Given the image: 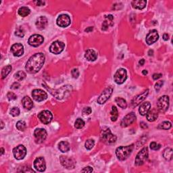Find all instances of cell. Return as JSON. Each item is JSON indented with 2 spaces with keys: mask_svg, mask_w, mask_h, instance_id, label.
<instances>
[{
  "mask_svg": "<svg viewBox=\"0 0 173 173\" xmlns=\"http://www.w3.org/2000/svg\"><path fill=\"white\" fill-rule=\"evenodd\" d=\"M84 126V122L83 120H82L81 118H77L75 121L74 123V127L76 128V129H82Z\"/></svg>",
  "mask_w": 173,
  "mask_h": 173,
  "instance_id": "cell-37",
  "label": "cell"
},
{
  "mask_svg": "<svg viewBox=\"0 0 173 173\" xmlns=\"http://www.w3.org/2000/svg\"><path fill=\"white\" fill-rule=\"evenodd\" d=\"M10 114L12 116H18L20 114V110L18 108H16V107H14V108H12V110H10Z\"/></svg>",
  "mask_w": 173,
  "mask_h": 173,
  "instance_id": "cell-41",
  "label": "cell"
},
{
  "mask_svg": "<svg viewBox=\"0 0 173 173\" xmlns=\"http://www.w3.org/2000/svg\"><path fill=\"white\" fill-rule=\"evenodd\" d=\"M158 110L161 113H164L168 110L169 107V97L167 95H163L160 97L157 103Z\"/></svg>",
  "mask_w": 173,
  "mask_h": 173,
  "instance_id": "cell-5",
  "label": "cell"
},
{
  "mask_svg": "<svg viewBox=\"0 0 173 173\" xmlns=\"http://www.w3.org/2000/svg\"><path fill=\"white\" fill-rule=\"evenodd\" d=\"M133 8L138 9V10H143L146 6L147 1L145 0H134L131 3Z\"/></svg>",
  "mask_w": 173,
  "mask_h": 173,
  "instance_id": "cell-26",
  "label": "cell"
},
{
  "mask_svg": "<svg viewBox=\"0 0 173 173\" xmlns=\"http://www.w3.org/2000/svg\"><path fill=\"white\" fill-rule=\"evenodd\" d=\"M18 13L20 16L26 17L28 15H29L30 13H31V10H30L29 7L24 6L20 7L19 10L18 11Z\"/></svg>",
  "mask_w": 173,
  "mask_h": 173,
  "instance_id": "cell-30",
  "label": "cell"
},
{
  "mask_svg": "<svg viewBox=\"0 0 173 173\" xmlns=\"http://www.w3.org/2000/svg\"><path fill=\"white\" fill-rule=\"evenodd\" d=\"M44 41L43 37L40 35H33L29 37L28 43L33 47H38L42 44Z\"/></svg>",
  "mask_w": 173,
  "mask_h": 173,
  "instance_id": "cell-16",
  "label": "cell"
},
{
  "mask_svg": "<svg viewBox=\"0 0 173 173\" xmlns=\"http://www.w3.org/2000/svg\"><path fill=\"white\" fill-rule=\"evenodd\" d=\"M38 118L40 120L41 123L45 124V125H48L51 121L52 120L53 118V115H52V112L49 110H43L41 111L38 114Z\"/></svg>",
  "mask_w": 173,
  "mask_h": 173,
  "instance_id": "cell-8",
  "label": "cell"
},
{
  "mask_svg": "<svg viewBox=\"0 0 173 173\" xmlns=\"http://www.w3.org/2000/svg\"><path fill=\"white\" fill-rule=\"evenodd\" d=\"M163 156L166 160H171L172 158V150L171 148H166L163 152Z\"/></svg>",
  "mask_w": 173,
  "mask_h": 173,
  "instance_id": "cell-31",
  "label": "cell"
},
{
  "mask_svg": "<svg viewBox=\"0 0 173 173\" xmlns=\"http://www.w3.org/2000/svg\"><path fill=\"white\" fill-rule=\"evenodd\" d=\"M14 77L16 80H22L26 77V73L23 71H18L14 74Z\"/></svg>",
  "mask_w": 173,
  "mask_h": 173,
  "instance_id": "cell-36",
  "label": "cell"
},
{
  "mask_svg": "<svg viewBox=\"0 0 173 173\" xmlns=\"http://www.w3.org/2000/svg\"><path fill=\"white\" fill-rule=\"evenodd\" d=\"M91 112H92L91 108H90V107H87V108H85L83 109V110H82V114H83V115L84 116L89 115V114L91 113Z\"/></svg>",
  "mask_w": 173,
  "mask_h": 173,
  "instance_id": "cell-44",
  "label": "cell"
},
{
  "mask_svg": "<svg viewBox=\"0 0 173 173\" xmlns=\"http://www.w3.org/2000/svg\"><path fill=\"white\" fill-rule=\"evenodd\" d=\"M33 98L37 101H43L48 98V94L41 89H34L32 92Z\"/></svg>",
  "mask_w": 173,
  "mask_h": 173,
  "instance_id": "cell-12",
  "label": "cell"
},
{
  "mask_svg": "<svg viewBox=\"0 0 173 173\" xmlns=\"http://www.w3.org/2000/svg\"><path fill=\"white\" fill-rule=\"evenodd\" d=\"M65 47V44L62 41H56L51 45L50 48V52H52V54H59L61 53L64 50Z\"/></svg>",
  "mask_w": 173,
  "mask_h": 173,
  "instance_id": "cell-10",
  "label": "cell"
},
{
  "mask_svg": "<svg viewBox=\"0 0 173 173\" xmlns=\"http://www.w3.org/2000/svg\"><path fill=\"white\" fill-rule=\"evenodd\" d=\"M16 127L19 131H24L26 129V128H27V125H26L25 122L22 121V120H20V121H18L16 123Z\"/></svg>",
  "mask_w": 173,
  "mask_h": 173,
  "instance_id": "cell-38",
  "label": "cell"
},
{
  "mask_svg": "<svg viewBox=\"0 0 173 173\" xmlns=\"http://www.w3.org/2000/svg\"><path fill=\"white\" fill-rule=\"evenodd\" d=\"M58 146H59L58 147L59 150L63 153H66L70 150V145L67 141H61L58 145Z\"/></svg>",
  "mask_w": 173,
  "mask_h": 173,
  "instance_id": "cell-29",
  "label": "cell"
},
{
  "mask_svg": "<svg viewBox=\"0 0 173 173\" xmlns=\"http://www.w3.org/2000/svg\"><path fill=\"white\" fill-rule=\"evenodd\" d=\"M144 63H145V60L144 59H141V60H139V64L141 66L143 65Z\"/></svg>",
  "mask_w": 173,
  "mask_h": 173,
  "instance_id": "cell-54",
  "label": "cell"
},
{
  "mask_svg": "<svg viewBox=\"0 0 173 173\" xmlns=\"http://www.w3.org/2000/svg\"><path fill=\"white\" fill-rule=\"evenodd\" d=\"M163 84H164L163 80H160V81L157 82L156 83V84H155V89L157 91H158L160 89L161 86H162Z\"/></svg>",
  "mask_w": 173,
  "mask_h": 173,
  "instance_id": "cell-46",
  "label": "cell"
},
{
  "mask_svg": "<svg viewBox=\"0 0 173 173\" xmlns=\"http://www.w3.org/2000/svg\"><path fill=\"white\" fill-rule=\"evenodd\" d=\"M113 20L114 16H112V14L105 16V20L103 21L102 24V28H101V29H102L103 31H106V30L108 29L109 27H112L114 24Z\"/></svg>",
  "mask_w": 173,
  "mask_h": 173,
  "instance_id": "cell-22",
  "label": "cell"
},
{
  "mask_svg": "<svg viewBox=\"0 0 173 173\" xmlns=\"http://www.w3.org/2000/svg\"><path fill=\"white\" fill-rule=\"evenodd\" d=\"M150 108H151L150 103L149 101H146V102L141 104L139 108V112L141 115L145 116L148 113V111L150 110Z\"/></svg>",
  "mask_w": 173,
  "mask_h": 173,
  "instance_id": "cell-25",
  "label": "cell"
},
{
  "mask_svg": "<svg viewBox=\"0 0 173 173\" xmlns=\"http://www.w3.org/2000/svg\"><path fill=\"white\" fill-rule=\"evenodd\" d=\"M93 30V28L92 27H88L87 29H86L85 30H84V31L85 32H86V33H89V32H91V31H92Z\"/></svg>",
  "mask_w": 173,
  "mask_h": 173,
  "instance_id": "cell-53",
  "label": "cell"
},
{
  "mask_svg": "<svg viewBox=\"0 0 173 173\" xmlns=\"http://www.w3.org/2000/svg\"><path fill=\"white\" fill-rule=\"evenodd\" d=\"M111 120L112 121H116L117 120L118 116V110L116 108V106H113L112 107V110H111Z\"/></svg>",
  "mask_w": 173,
  "mask_h": 173,
  "instance_id": "cell-34",
  "label": "cell"
},
{
  "mask_svg": "<svg viewBox=\"0 0 173 173\" xmlns=\"http://www.w3.org/2000/svg\"><path fill=\"white\" fill-rule=\"evenodd\" d=\"M159 39V35L156 30H152L148 34L146 37V43L148 45H152L156 42Z\"/></svg>",
  "mask_w": 173,
  "mask_h": 173,
  "instance_id": "cell-21",
  "label": "cell"
},
{
  "mask_svg": "<svg viewBox=\"0 0 173 173\" xmlns=\"http://www.w3.org/2000/svg\"><path fill=\"white\" fill-rule=\"evenodd\" d=\"M148 94H149V89H147L145 91L143 92L141 94H139V95L135 97L132 100V102H131L132 106L133 107H136L138 106L140 103H141L142 101L146 98L147 96L148 95Z\"/></svg>",
  "mask_w": 173,
  "mask_h": 173,
  "instance_id": "cell-19",
  "label": "cell"
},
{
  "mask_svg": "<svg viewBox=\"0 0 173 173\" xmlns=\"http://www.w3.org/2000/svg\"><path fill=\"white\" fill-rule=\"evenodd\" d=\"M47 132L43 129H37L34 132L35 141L37 143H41L46 140L47 137Z\"/></svg>",
  "mask_w": 173,
  "mask_h": 173,
  "instance_id": "cell-14",
  "label": "cell"
},
{
  "mask_svg": "<svg viewBox=\"0 0 173 173\" xmlns=\"http://www.w3.org/2000/svg\"><path fill=\"white\" fill-rule=\"evenodd\" d=\"M81 171L83 172H93V168L90 166H87L84 168Z\"/></svg>",
  "mask_w": 173,
  "mask_h": 173,
  "instance_id": "cell-47",
  "label": "cell"
},
{
  "mask_svg": "<svg viewBox=\"0 0 173 173\" xmlns=\"http://www.w3.org/2000/svg\"><path fill=\"white\" fill-rule=\"evenodd\" d=\"M148 158V149L147 147L143 148L141 151L137 154L135 162L136 166H141L147 161Z\"/></svg>",
  "mask_w": 173,
  "mask_h": 173,
  "instance_id": "cell-4",
  "label": "cell"
},
{
  "mask_svg": "<svg viewBox=\"0 0 173 173\" xmlns=\"http://www.w3.org/2000/svg\"><path fill=\"white\" fill-rule=\"evenodd\" d=\"M1 129H3V125H4V124H3V121H2V120H1Z\"/></svg>",
  "mask_w": 173,
  "mask_h": 173,
  "instance_id": "cell-58",
  "label": "cell"
},
{
  "mask_svg": "<svg viewBox=\"0 0 173 173\" xmlns=\"http://www.w3.org/2000/svg\"><path fill=\"white\" fill-rule=\"evenodd\" d=\"M20 86V84L18 83V82H14V83L12 84V85L11 86V89H18Z\"/></svg>",
  "mask_w": 173,
  "mask_h": 173,
  "instance_id": "cell-48",
  "label": "cell"
},
{
  "mask_svg": "<svg viewBox=\"0 0 173 173\" xmlns=\"http://www.w3.org/2000/svg\"><path fill=\"white\" fill-rule=\"evenodd\" d=\"M162 76V74H156H156H154L153 76H152V77H153L154 80H157L158 79V78H161Z\"/></svg>",
  "mask_w": 173,
  "mask_h": 173,
  "instance_id": "cell-49",
  "label": "cell"
},
{
  "mask_svg": "<svg viewBox=\"0 0 173 173\" xmlns=\"http://www.w3.org/2000/svg\"><path fill=\"white\" fill-rule=\"evenodd\" d=\"M48 19L45 16H40L37 19L36 21V27L39 30H43L46 29L48 25Z\"/></svg>",
  "mask_w": 173,
  "mask_h": 173,
  "instance_id": "cell-23",
  "label": "cell"
},
{
  "mask_svg": "<svg viewBox=\"0 0 173 173\" xmlns=\"http://www.w3.org/2000/svg\"><path fill=\"white\" fill-rule=\"evenodd\" d=\"M94 145H95V141H94V140H93V139H88L85 142L84 146H85V148H86V150H91L92 148H93Z\"/></svg>",
  "mask_w": 173,
  "mask_h": 173,
  "instance_id": "cell-39",
  "label": "cell"
},
{
  "mask_svg": "<svg viewBox=\"0 0 173 173\" xmlns=\"http://www.w3.org/2000/svg\"><path fill=\"white\" fill-rule=\"evenodd\" d=\"M101 140L106 144H113L117 140V137L111 133L110 129L108 127H104L101 130Z\"/></svg>",
  "mask_w": 173,
  "mask_h": 173,
  "instance_id": "cell-3",
  "label": "cell"
},
{
  "mask_svg": "<svg viewBox=\"0 0 173 173\" xmlns=\"http://www.w3.org/2000/svg\"><path fill=\"white\" fill-rule=\"evenodd\" d=\"M140 126H141V127L142 128V129H146V128H148V126H147L146 124L145 123H143V122L141 123Z\"/></svg>",
  "mask_w": 173,
  "mask_h": 173,
  "instance_id": "cell-52",
  "label": "cell"
},
{
  "mask_svg": "<svg viewBox=\"0 0 173 173\" xmlns=\"http://www.w3.org/2000/svg\"><path fill=\"white\" fill-rule=\"evenodd\" d=\"M142 73H143V75H146V74H148V71L144 70H143Z\"/></svg>",
  "mask_w": 173,
  "mask_h": 173,
  "instance_id": "cell-56",
  "label": "cell"
},
{
  "mask_svg": "<svg viewBox=\"0 0 173 173\" xmlns=\"http://www.w3.org/2000/svg\"><path fill=\"white\" fill-rule=\"evenodd\" d=\"M15 35H16L17 37H23L24 35V31L23 29H22V27H18V29H16V32H15Z\"/></svg>",
  "mask_w": 173,
  "mask_h": 173,
  "instance_id": "cell-40",
  "label": "cell"
},
{
  "mask_svg": "<svg viewBox=\"0 0 173 173\" xmlns=\"http://www.w3.org/2000/svg\"><path fill=\"white\" fill-rule=\"evenodd\" d=\"M112 92H113V89L111 86H108V88H106V89L103 91L99 97L97 99V103L99 104H103L107 100L110 98L112 95Z\"/></svg>",
  "mask_w": 173,
  "mask_h": 173,
  "instance_id": "cell-9",
  "label": "cell"
},
{
  "mask_svg": "<svg viewBox=\"0 0 173 173\" xmlns=\"http://www.w3.org/2000/svg\"><path fill=\"white\" fill-rule=\"evenodd\" d=\"M13 154L16 160H20L24 159L27 154V149L22 145H19L13 150Z\"/></svg>",
  "mask_w": 173,
  "mask_h": 173,
  "instance_id": "cell-7",
  "label": "cell"
},
{
  "mask_svg": "<svg viewBox=\"0 0 173 173\" xmlns=\"http://www.w3.org/2000/svg\"><path fill=\"white\" fill-rule=\"evenodd\" d=\"M72 91V86L70 85H66L63 86L62 87L60 88V89L57 90V92H55V93H54V95H55V97L58 99H62L64 97H65L66 94H69Z\"/></svg>",
  "mask_w": 173,
  "mask_h": 173,
  "instance_id": "cell-11",
  "label": "cell"
},
{
  "mask_svg": "<svg viewBox=\"0 0 173 173\" xmlns=\"http://www.w3.org/2000/svg\"><path fill=\"white\" fill-rule=\"evenodd\" d=\"M114 81L118 84H123L127 80V70L124 68H120L116 71L114 76Z\"/></svg>",
  "mask_w": 173,
  "mask_h": 173,
  "instance_id": "cell-6",
  "label": "cell"
},
{
  "mask_svg": "<svg viewBox=\"0 0 173 173\" xmlns=\"http://www.w3.org/2000/svg\"><path fill=\"white\" fill-rule=\"evenodd\" d=\"M60 162H61L62 165L66 168L72 169L75 166V162L74 160L67 156L60 157Z\"/></svg>",
  "mask_w": 173,
  "mask_h": 173,
  "instance_id": "cell-18",
  "label": "cell"
},
{
  "mask_svg": "<svg viewBox=\"0 0 173 173\" xmlns=\"http://www.w3.org/2000/svg\"><path fill=\"white\" fill-rule=\"evenodd\" d=\"M11 70H12V66H11L10 65L6 66L3 67L2 70H1V78L3 79V78H5V77L7 76V74H9L11 72Z\"/></svg>",
  "mask_w": 173,
  "mask_h": 173,
  "instance_id": "cell-32",
  "label": "cell"
},
{
  "mask_svg": "<svg viewBox=\"0 0 173 173\" xmlns=\"http://www.w3.org/2000/svg\"><path fill=\"white\" fill-rule=\"evenodd\" d=\"M136 120V116L133 112H131V113L128 114L127 115H126L125 117L123 118V119L122 120L121 123H120V125L122 127L125 128L129 127V125H131V124H133Z\"/></svg>",
  "mask_w": 173,
  "mask_h": 173,
  "instance_id": "cell-15",
  "label": "cell"
},
{
  "mask_svg": "<svg viewBox=\"0 0 173 173\" xmlns=\"http://www.w3.org/2000/svg\"><path fill=\"white\" fill-rule=\"evenodd\" d=\"M133 149H134L133 144L126 147H119L116 150V155L119 160H125L132 153Z\"/></svg>",
  "mask_w": 173,
  "mask_h": 173,
  "instance_id": "cell-2",
  "label": "cell"
},
{
  "mask_svg": "<svg viewBox=\"0 0 173 173\" xmlns=\"http://www.w3.org/2000/svg\"><path fill=\"white\" fill-rule=\"evenodd\" d=\"M71 73H72V77L74 78H77L78 77V76H79V71H78V70L77 68L73 69Z\"/></svg>",
  "mask_w": 173,
  "mask_h": 173,
  "instance_id": "cell-45",
  "label": "cell"
},
{
  "mask_svg": "<svg viewBox=\"0 0 173 173\" xmlns=\"http://www.w3.org/2000/svg\"><path fill=\"white\" fill-rule=\"evenodd\" d=\"M34 168L39 172H43L46 168V164L43 157L37 158L34 161Z\"/></svg>",
  "mask_w": 173,
  "mask_h": 173,
  "instance_id": "cell-17",
  "label": "cell"
},
{
  "mask_svg": "<svg viewBox=\"0 0 173 173\" xmlns=\"http://www.w3.org/2000/svg\"><path fill=\"white\" fill-rule=\"evenodd\" d=\"M45 55L43 53H37L32 56L27 61L25 69L30 74H35L38 72L44 64Z\"/></svg>",
  "mask_w": 173,
  "mask_h": 173,
  "instance_id": "cell-1",
  "label": "cell"
},
{
  "mask_svg": "<svg viewBox=\"0 0 173 173\" xmlns=\"http://www.w3.org/2000/svg\"><path fill=\"white\" fill-rule=\"evenodd\" d=\"M1 155H3V153H4V149H3V148H1Z\"/></svg>",
  "mask_w": 173,
  "mask_h": 173,
  "instance_id": "cell-57",
  "label": "cell"
},
{
  "mask_svg": "<svg viewBox=\"0 0 173 173\" xmlns=\"http://www.w3.org/2000/svg\"><path fill=\"white\" fill-rule=\"evenodd\" d=\"M35 3H36V5H38V6H41V5H43L45 4L44 1H35Z\"/></svg>",
  "mask_w": 173,
  "mask_h": 173,
  "instance_id": "cell-50",
  "label": "cell"
},
{
  "mask_svg": "<svg viewBox=\"0 0 173 173\" xmlns=\"http://www.w3.org/2000/svg\"><path fill=\"white\" fill-rule=\"evenodd\" d=\"M172 127V124L168 121H164L160 125L158 126V129H163V130H168L170 129Z\"/></svg>",
  "mask_w": 173,
  "mask_h": 173,
  "instance_id": "cell-35",
  "label": "cell"
},
{
  "mask_svg": "<svg viewBox=\"0 0 173 173\" xmlns=\"http://www.w3.org/2000/svg\"><path fill=\"white\" fill-rule=\"evenodd\" d=\"M7 97L9 100L12 101V100H15V99H16L17 96L16 95V94L13 93V92H9L7 95Z\"/></svg>",
  "mask_w": 173,
  "mask_h": 173,
  "instance_id": "cell-43",
  "label": "cell"
},
{
  "mask_svg": "<svg viewBox=\"0 0 173 173\" xmlns=\"http://www.w3.org/2000/svg\"><path fill=\"white\" fill-rule=\"evenodd\" d=\"M84 57L88 61H95L97 58V54L93 50H88L86 51Z\"/></svg>",
  "mask_w": 173,
  "mask_h": 173,
  "instance_id": "cell-27",
  "label": "cell"
},
{
  "mask_svg": "<svg viewBox=\"0 0 173 173\" xmlns=\"http://www.w3.org/2000/svg\"><path fill=\"white\" fill-rule=\"evenodd\" d=\"M115 101L121 108L125 109L127 107V103L125 99L121 98V97H116Z\"/></svg>",
  "mask_w": 173,
  "mask_h": 173,
  "instance_id": "cell-33",
  "label": "cell"
},
{
  "mask_svg": "<svg viewBox=\"0 0 173 173\" xmlns=\"http://www.w3.org/2000/svg\"><path fill=\"white\" fill-rule=\"evenodd\" d=\"M148 54H149V56H153V54H154V52H153V50H150L149 51V52H148Z\"/></svg>",
  "mask_w": 173,
  "mask_h": 173,
  "instance_id": "cell-55",
  "label": "cell"
},
{
  "mask_svg": "<svg viewBox=\"0 0 173 173\" xmlns=\"http://www.w3.org/2000/svg\"><path fill=\"white\" fill-rule=\"evenodd\" d=\"M22 106L25 109H27L28 110H31L33 108V103L32 99L30 98L29 97L25 96L23 97V99H22Z\"/></svg>",
  "mask_w": 173,
  "mask_h": 173,
  "instance_id": "cell-28",
  "label": "cell"
},
{
  "mask_svg": "<svg viewBox=\"0 0 173 173\" xmlns=\"http://www.w3.org/2000/svg\"><path fill=\"white\" fill-rule=\"evenodd\" d=\"M163 39L164 41H168V39H169V35H168V34L167 33H165V34H164V35H163Z\"/></svg>",
  "mask_w": 173,
  "mask_h": 173,
  "instance_id": "cell-51",
  "label": "cell"
},
{
  "mask_svg": "<svg viewBox=\"0 0 173 173\" xmlns=\"http://www.w3.org/2000/svg\"><path fill=\"white\" fill-rule=\"evenodd\" d=\"M70 16L67 14H62L58 17L57 20H56V23L59 27L65 28L67 27L68 26L70 25Z\"/></svg>",
  "mask_w": 173,
  "mask_h": 173,
  "instance_id": "cell-13",
  "label": "cell"
},
{
  "mask_svg": "<svg viewBox=\"0 0 173 173\" xmlns=\"http://www.w3.org/2000/svg\"><path fill=\"white\" fill-rule=\"evenodd\" d=\"M147 119L150 122H154L157 119L158 117V111L156 109L153 108L152 110H150L146 114Z\"/></svg>",
  "mask_w": 173,
  "mask_h": 173,
  "instance_id": "cell-24",
  "label": "cell"
},
{
  "mask_svg": "<svg viewBox=\"0 0 173 173\" xmlns=\"http://www.w3.org/2000/svg\"><path fill=\"white\" fill-rule=\"evenodd\" d=\"M11 52L16 57H20L24 54V47L21 43H15L11 47Z\"/></svg>",
  "mask_w": 173,
  "mask_h": 173,
  "instance_id": "cell-20",
  "label": "cell"
},
{
  "mask_svg": "<svg viewBox=\"0 0 173 173\" xmlns=\"http://www.w3.org/2000/svg\"><path fill=\"white\" fill-rule=\"evenodd\" d=\"M161 148V146L156 142H152L150 143V148L153 150H158Z\"/></svg>",
  "mask_w": 173,
  "mask_h": 173,
  "instance_id": "cell-42",
  "label": "cell"
}]
</instances>
